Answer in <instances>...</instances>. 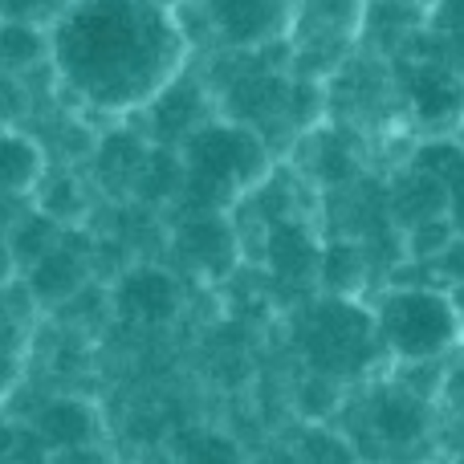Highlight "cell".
<instances>
[{
	"instance_id": "3",
	"label": "cell",
	"mask_w": 464,
	"mask_h": 464,
	"mask_svg": "<svg viewBox=\"0 0 464 464\" xmlns=\"http://www.w3.org/2000/svg\"><path fill=\"white\" fill-rule=\"evenodd\" d=\"M265 171V147L253 130L204 127L188 135L184 147V184L204 204H225L240 196Z\"/></svg>"
},
{
	"instance_id": "2",
	"label": "cell",
	"mask_w": 464,
	"mask_h": 464,
	"mask_svg": "<svg viewBox=\"0 0 464 464\" xmlns=\"http://www.w3.org/2000/svg\"><path fill=\"white\" fill-rule=\"evenodd\" d=\"M379 346L400 362H432L460 343L464 322L440 289H395L375 310Z\"/></svg>"
},
{
	"instance_id": "10",
	"label": "cell",
	"mask_w": 464,
	"mask_h": 464,
	"mask_svg": "<svg viewBox=\"0 0 464 464\" xmlns=\"http://www.w3.org/2000/svg\"><path fill=\"white\" fill-rule=\"evenodd\" d=\"M179 248H184L188 261L204 265V269H220V265H228V256H232L228 232L220 228V220H212V217L192 220V225L184 228V240H179Z\"/></svg>"
},
{
	"instance_id": "12",
	"label": "cell",
	"mask_w": 464,
	"mask_h": 464,
	"mask_svg": "<svg viewBox=\"0 0 464 464\" xmlns=\"http://www.w3.org/2000/svg\"><path fill=\"white\" fill-rule=\"evenodd\" d=\"M41 168V155L24 139H0V188H24L33 184Z\"/></svg>"
},
{
	"instance_id": "5",
	"label": "cell",
	"mask_w": 464,
	"mask_h": 464,
	"mask_svg": "<svg viewBox=\"0 0 464 464\" xmlns=\"http://www.w3.org/2000/svg\"><path fill=\"white\" fill-rule=\"evenodd\" d=\"M208 24L232 49H265L294 24L289 0H204Z\"/></svg>"
},
{
	"instance_id": "4",
	"label": "cell",
	"mask_w": 464,
	"mask_h": 464,
	"mask_svg": "<svg viewBox=\"0 0 464 464\" xmlns=\"http://www.w3.org/2000/svg\"><path fill=\"white\" fill-rule=\"evenodd\" d=\"M302 343L318 371H359L371 359V351H375L379 330H375V318L351 310L346 302H334L305 318Z\"/></svg>"
},
{
	"instance_id": "1",
	"label": "cell",
	"mask_w": 464,
	"mask_h": 464,
	"mask_svg": "<svg viewBox=\"0 0 464 464\" xmlns=\"http://www.w3.org/2000/svg\"><path fill=\"white\" fill-rule=\"evenodd\" d=\"M184 29L160 0H70L49 53L62 82L102 114L155 102L184 62Z\"/></svg>"
},
{
	"instance_id": "6",
	"label": "cell",
	"mask_w": 464,
	"mask_h": 464,
	"mask_svg": "<svg viewBox=\"0 0 464 464\" xmlns=\"http://www.w3.org/2000/svg\"><path fill=\"white\" fill-rule=\"evenodd\" d=\"M411 111L432 130L452 127L464 119V82L444 65H420L411 78Z\"/></svg>"
},
{
	"instance_id": "9",
	"label": "cell",
	"mask_w": 464,
	"mask_h": 464,
	"mask_svg": "<svg viewBox=\"0 0 464 464\" xmlns=\"http://www.w3.org/2000/svg\"><path fill=\"white\" fill-rule=\"evenodd\" d=\"M82 285V261L70 253V248H49L45 256H37V269H33V289L49 302L57 297H70L73 289Z\"/></svg>"
},
{
	"instance_id": "13",
	"label": "cell",
	"mask_w": 464,
	"mask_h": 464,
	"mask_svg": "<svg viewBox=\"0 0 464 464\" xmlns=\"http://www.w3.org/2000/svg\"><path fill=\"white\" fill-rule=\"evenodd\" d=\"M41 49H45V41H41V33L33 29V24H0V57H5L8 65H24V62H37Z\"/></svg>"
},
{
	"instance_id": "7",
	"label": "cell",
	"mask_w": 464,
	"mask_h": 464,
	"mask_svg": "<svg viewBox=\"0 0 464 464\" xmlns=\"http://www.w3.org/2000/svg\"><path fill=\"white\" fill-rule=\"evenodd\" d=\"M179 305L176 281L160 269H139L130 277H122L119 285V310L130 314L139 322H168Z\"/></svg>"
},
{
	"instance_id": "11",
	"label": "cell",
	"mask_w": 464,
	"mask_h": 464,
	"mask_svg": "<svg viewBox=\"0 0 464 464\" xmlns=\"http://www.w3.org/2000/svg\"><path fill=\"white\" fill-rule=\"evenodd\" d=\"M375 424L383 436L392 440H408V436H420L424 432V408L416 403V395L400 392V395H383L375 411Z\"/></svg>"
},
{
	"instance_id": "15",
	"label": "cell",
	"mask_w": 464,
	"mask_h": 464,
	"mask_svg": "<svg viewBox=\"0 0 464 464\" xmlns=\"http://www.w3.org/2000/svg\"><path fill=\"white\" fill-rule=\"evenodd\" d=\"M0 265H5V253H0Z\"/></svg>"
},
{
	"instance_id": "14",
	"label": "cell",
	"mask_w": 464,
	"mask_h": 464,
	"mask_svg": "<svg viewBox=\"0 0 464 464\" xmlns=\"http://www.w3.org/2000/svg\"><path fill=\"white\" fill-rule=\"evenodd\" d=\"M449 392H457L460 400H464V362H460V371H457V375L449 379Z\"/></svg>"
},
{
	"instance_id": "8",
	"label": "cell",
	"mask_w": 464,
	"mask_h": 464,
	"mask_svg": "<svg viewBox=\"0 0 464 464\" xmlns=\"http://www.w3.org/2000/svg\"><path fill=\"white\" fill-rule=\"evenodd\" d=\"M37 432L45 436L49 444H57V449H70V444H82L94 436V411L78 400L49 403L37 420Z\"/></svg>"
}]
</instances>
